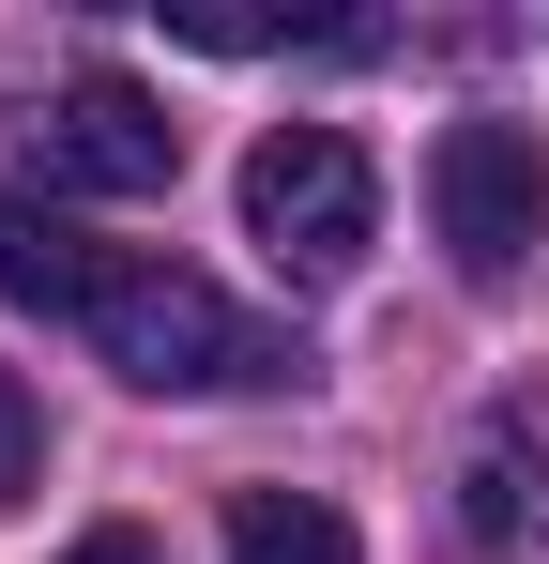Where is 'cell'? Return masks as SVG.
Listing matches in <instances>:
<instances>
[{"label":"cell","mask_w":549,"mask_h":564,"mask_svg":"<svg viewBox=\"0 0 549 564\" xmlns=\"http://www.w3.org/2000/svg\"><path fill=\"white\" fill-rule=\"evenodd\" d=\"M245 229H260V260L290 290H352L366 245H381V169H366V138L274 122L260 153H245Z\"/></svg>","instance_id":"obj_2"},{"label":"cell","mask_w":549,"mask_h":564,"mask_svg":"<svg viewBox=\"0 0 549 564\" xmlns=\"http://www.w3.org/2000/svg\"><path fill=\"white\" fill-rule=\"evenodd\" d=\"M428 214H443V260H458V275H519L535 229H549V138H535V122H443Z\"/></svg>","instance_id":"obj_3"},{"label":"cell","mask_w":549,"mask_h":564,"mask_svg":"<svg viewBox=\"0 0 549 564\" xmlns=\"http://www.w3.org/2000/svg\"><path fill=\"white\" fill-rule=\"evenodd\" d=\"M229 564H366V550H352L336 503H305V488H245V503H229Z\"/></svg>","instance_id":"obj_7"},{"label":"cell","mask_w":549,"mask_h":564,"mask_svg":"<svg viewBox=\"0 0 549 564\" xmlns=\"http://www.w3.org/2000/svg\"><path fill=\"white\" fill-rule=\"evenodd\" d=\"M62 564H169V550H153L138 519H107V534H77V550H62Z\"/></svg>","instance_id":"obj_9"},{"label":"cell","mask_w":549,"mask_h":564,"mask_svg":"<svg viewBox=\"0 0 549 564\" xmlns=\"http://www.w3.org/2000/svg\"><path fill=\"white\" fill-rule=\"evenodd\" d=\"M92 351L138 381V397H260V381H305V351L245 321L214 275H183V260H122L107 305H92Z\"/></svg>","instance_id":"obj_1"},{"label":"cell","mask_w":549,"mask_h":564,"mask_svg":"<svg viewBox=\"0 0 549 564\" xmlns=\"http://www.w3.org/2000/svg\"><path fill=\"white\" fill-rule=\"evenodd\" d=\"M458 534H473V564H549V443L535 427H473V458H458Z\"/></svg>","instance_id":"obj_6"},{"label":"cell","mask_w":549,"mask_h":564,"mask_svg":"<svg viewBox=\"0 0 549 564\" xmlns=\"http://www.w3.org/2000/svg\"><path fill=\"white\" fill-rule=\"evenodd\" d=\"M107 275H122V260H107L46 184H0V305H31V321H92Z\"/></svg>","instance_id":"obj_5"},{"label":"cell","mask_w":549,"mask_h":564,"mask_svg":"<svg viewBox=\"0 0 549 564\" xmlns=\"http://www.w3.org/2000/svg\"><path fill=\"white\" fill-rule=\"evenodd\" d=\"M31 153H46V198L77 184V198H169L183 169V122L138 77H62V93L31 107Z\"/></svg>","instance_id":"obj_4"},{"label":"cell","mask_w":549,"mask_h":564,"mask_svg":"<svg viewBox=\"0 0 549 564\" xmlns=\"http://www.w3.org/2000/svg\"><path fill=\"white\" fill-rule=\"evenodd\" d=\"M46 488V412H31V381L0 367V503H31Z\"/></svg>","instance_id":"obj_8"}]
</instances>
